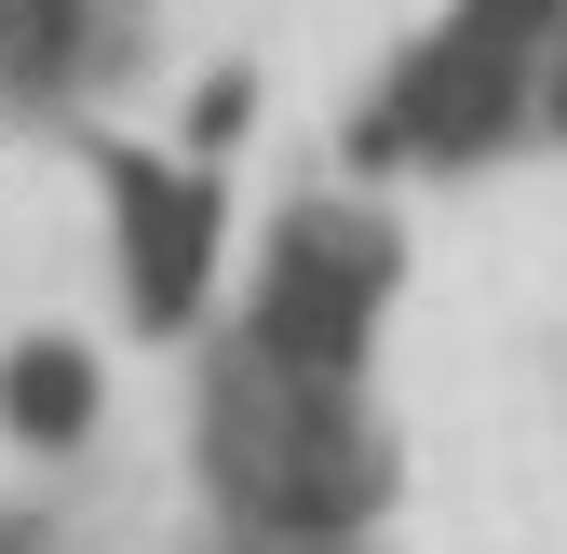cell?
<instances>
[{"label": "cell", "mask_w": 567, "mask_h": 554, "mask_svg": "<svg viewBox=\"0 0 567 554\" xmlns=\"http://www.w3.org/2000/svg\"><path fill=\"white\" fill-rule=\"evenodd\" d=\"M257 379H270V447L244 460V501L270 527H351V514H379V447L351 433L338 379H298V366H257Z\"/></svg>", "instance_id": "3957f363"}, {"label": "cell", "mask_w": 567, "mask_h": 554, "mask_svg": "<svg viewBox=\"0 0 567 554\" xmlns=\"http://www.w3.org/2000/svg\"><path fill=\"white\" fill-rule=\"evenodd\" d=\"M68 54H82V0H0V68L14 82H41Z\"/></svg>", "instance_id": "8992f818"}, {"label": "cell", "mask_w": 567, "mask_h": 554, "mask_svg": "<svg viewBox=\"0 0 567 554\" xmlns=\"http://www.w3.org/2000/svg\"><path fill=\"white\" fill-rule=\"evenodd\" d=\"M109 217H122V298H135V325H189L203 270H217V176H203V150L189 163L122 150L109 163Z\"/></svg>", "instance_id": "277c9868"}, {"label": "cell", "mask_w": 567, "mask_h": 554, "mask_svg": "<svg viewBox=\"0 0 567 554\" xmlns=\"http://www.w3.org/2000/svg\"><path fill=\"white\" fill-rule=\"evenodd\" d=\"M514 68H527V41H486V28L446 14V41L405 54L392 95L351 122V163H460V150H486L514 122Z\"/></svg>", "instance_id": "7a4b0ae2"}, {"label": "cell", "mask_w": 567, "mask_h": 554, "mask_svg": "<svg viewBox=\"0 0 567 554\" xmlns=\"http://www.w3.org/2000/svg\"><path fill=\"white\" fill-rule=\"evenodd\" d=\"M230 135H244V68H217V82H203V109H189V150H203V163H217Z\"/></svg>", "instance_id": "52a82bcc"}, {"label": "cell", "mask_w": 567, "mask_h": 554, "mask_svg": "<svg viewBox=\"0 0 567 554\" xmlns=\"http://www.w3.org/2000/svg\"><path fill=\"white\" fill-rule=\"evenodd\" d=\"M379 298H392V244L311 203V217H284V244H270V270H257L244 352H257V366H298V379H351Z\"/></svg>", "instance_id": "6da1fadb"}, {"label": "cell", "mask_w": 567, "mask_h": 554, "mask_svg": "<svg viewBox=\"0 0 567 554\" xmlns=\"http://www.w3.org/2000/svg\"><path fill=\"white\" fill-rule=\"evenodd\" d=\"M554 122H567V68H554Z\"/></svg>", "instance_id": "ba28073f"}, {"label": "cell", "mask_w": 567, "mask_h": 554, "mask_svg": "<svg viewBox=\"0 0 567 554\" xmlns=\"http://www.w3.org/2000/svg\"><path fill=\"white\" fill-rule=\"evenodd\" d=\"M0 433H14V447H82L95 433V352L14 338V352H0Z\"/></svg>", "instance_id": "5b68a950"}]
</instances>
